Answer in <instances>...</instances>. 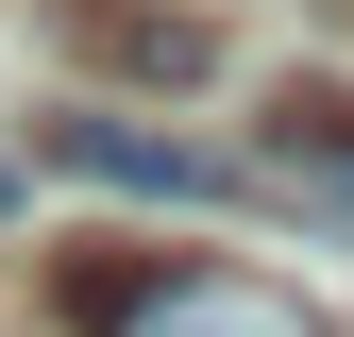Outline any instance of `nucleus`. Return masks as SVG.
<instances>
[{
	"instance_id": "obj_2",
	"label": "nucleus",
	"mask_w": 354,
	"mask_h": 337,
	"mask_svg": "<svg viewBox=\"0 0 354 337\" xmlns=\"http://www.w3.org/2000/svg\"><path fill=\"white\" fill-rule=\"evenodd\" d=\"M51 168H84V186H136V202H236L253 168H219L186 135H136V118H51Z\"/></svg>"
},
{
	"instance_id": "obj_3",
	"label": "nucleus",
	"mask_w": 354,
	"mask_h": 337,
	"mask_svg": "<svg viewBox=\"0 0 354 337\" xmlns=\"http://www.w3.org/2000/svg\"><path fill=\"white\" fill-rule=\"evenodd\" d=\"M68 34H84L102 68H136V84H203V68H219V34L186 17V0H68Z\"/></svg>"
},
{
	"instance_id": "obj_4",
	"label": "nucleus",
	"mask_w": 354,
	"mask_h": 337,
	"mask_svg": "<svg viewBox=\"0 0 354 337\" xmlns=\"http://www.w3.org/2000/svg\"><path fill=\"white\" fill-rule=\"evenodd\" d=\"M270 186H304L321 220H354V102H337V84H304V102H287V135H270Z\"/></svg>"
},
{
	"instance_id": "obj_1",
	"label": "nucleus",
	"mask_w": 354,
	"mask_h": 337,
	"mask_svg": "<svg viewBox=\"0 0 354 337\" xmlns=\"http://www.w3.org/2000/svg\"><path fill=\"white\" fill-rule=\"evenodd\" d=\"M102 337H321L287 287H236V270H152V287H84Z\"/></svg>"
}]
</instances>
